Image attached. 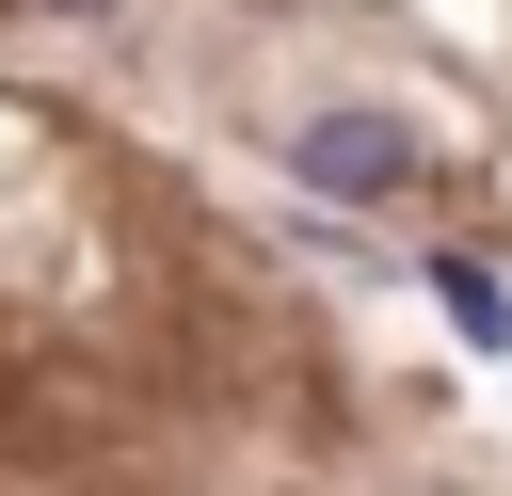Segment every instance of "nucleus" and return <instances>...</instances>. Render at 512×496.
I'll list each match as a JSON object with an SVG mask.
<instances>
[{
    "instance_id": "2",
    "label": "nucleus",
    "mask_w": 512,
    "mask_h": 496,
    "mask_svg": "<svg viewBox=\"0 0 512 496\" xmlns=\"http://www.w3.org/2000/svg\"><path fill=\"white\" fill-rule=\"evenodd\" d=\"M432 304H448V336H480V352L512 336V288H496V272H464V256H432Z\"/></svg>"
},
{
    "instance_id": "1",
    "label": "nucleus",
    "mask_w": 512,
    "mask_h": 496,
    "mask_svg": "<svg viewBox=\"0 0 512 496\" xmlns=\"http://www.w3.org/2000/svg\"><path fill=\"white\" fill-rule=\"evenodd\" d=\"M288 160H304V192H400L416 176V128L400 112H304Z\"/></svg>"
}]
</instances>
